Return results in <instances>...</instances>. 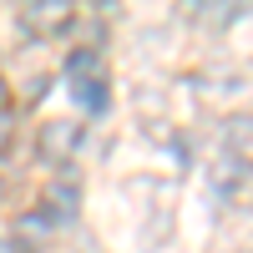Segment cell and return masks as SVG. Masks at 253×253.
<instances>
[{"label":"cell","instance_id":"5b68a950","mask_svg":"<svg viewBox=\"0 0 253 253\" xmlns=\"http://www.w3.org/2000/svg\"><path fill=\"white\" fill-rule=\"evenodd\" d=\"M76 101H81L86 112H101V107H107V86H101L96 76H91V81H76Z\"/></svg>","mask_w":253,"mask_h":253},{"label":"cell","instance_id":"277c9868","mask_svg":"<svg viewBox=\"0 0 253 253\" xmlns=\"http://www.w3.org/2000/svg\"><path fill=\"white\" fill-rule=\"evenodd\" d=\"M76 142H81V126L76 122H46V132H41V147L56 152V157H66Z\"/></svg>","mask_w":253,"mask_h":253},{"label":"cell","instance_id":"ba28073f","mask_svg":"<svg viewBox=\"0 0 253 253\" xmlns=\"http://www.w3.org/2000/svg\"><path fill=\"white\" fill-rule=\"evenodd\" d=\"M0 253H15V243H10V238H0Z\"/></svg>","mask_w":253,"mask_h":253},{"label":"cell","instance_id":"8992f818","mask_svg":"<svg viewBox=\"0 0 253 253\" xmlns=\"http://www.w3.org/2000/svg\"><path fill=\"white\" fill-rule=\"evenodd\" d=\"M76 213V193L71 187H56V218H71Z\"/></svg>","mask_w":253,"mask_h":253},{"label":"cell","instance_id":"3957f363","mask_svg":"<svg viewBox=\"0 0 253 253\" xmlns=\"http://www.w3.org/2000/svg\"><path fill=\"white\" fill-rule=\"evenodd\" d=\"M223 142H228V152H233V162L253 167V117H248V112L223 126Z\"/></svg>","mask_w":253,"mask_h":253},{"label":"cell","instance_id":"9c48e42d","mask_svg":"<svg viewBox=\"0 0 253 253\" xmlns=\"http://www.w3.org/2000/svg\"><path fill=\"white\" fill-rule=\"evenodd\" d=\"M5 96H10V91H5V76H0V107H5Z\"/></svg>","mask_w":253,"mask_h":253},{"label":"cell","instance_id":"52a82bcc","mask_svg":"<svg viewBox=\"0 0 253 253\" xmlns=\"http://www.w3.org/2000/svg\"><path fill=\"white\" fill-rule=\"evenodd\" d=\"M10 147V122H0V152Z\"/></svg>","mask_w":253,"mask_h":253},{"label":"cell","instance_id":"6da1fadb","mask_svg":"<svg viewBox=\"0 0 253 253\" xmlns=\"http://www.w3.org/2000/svg\"><path fill=\"white\" fill-rule=\"evenodd\" d=\"M66 20H71V5H61V0H36V5L20 10V26L36 31V36H51V31L66 26Z\"/></svg>","mask_w":253,"mask_h":253},{"label":"cell","instance_id":"7a4b0ae2","mask_svg":"<svg viewBox=\"0 0 253 253\" xmlns=\"http://www.w3.org/2000/svg\"><path fill=\"white\" fill-rule=\"evenodd\" d=\"M10 243L20 248V243H26V248H46L51 243V218L46 213H20L15 223H10Z\"/></svg>","mask_w":253,"mask_h":253}]
</instances>
